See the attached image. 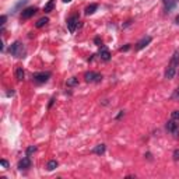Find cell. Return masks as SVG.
<instances>
[{"mask_svg": "<svg viewBox=\"0 0 179 179\" xmlns=\"http://www.w3.org/2000/svg\"><path fill=\"white\" fill-rule=\"evenodd\" d=\"M10 53H11L13 56H16V57H24V55H25L24 45H22L20 41H16L11 46H10Z\"/></svg>", "mask_w": 179, "mask_h": 179, "instance_id": "obj_1", "label": "cell"}, {"mask_svg": "<svg viewBox=\"0 0 179 179\" xmlns=\"http://www.w3.org/2000/svg\"><path fill=\"white\" fill-rule=\"evenodd\" d=\"M84 80L87 83H98L102 80V76L99 73H94V72H87L84 74Z\"/></svg>", "mask_w": 179, "mask_h": 179, "instance_id": "obj_2", "label": "cell"}, {"mask_svg": "<svg viewBox=\"0 0 179 179\" xmlns=\"http://www.w3.org/2000/svg\"><path fill=\"white\" fill-rule=\"evenodd\" d=\"M167 130L171 133V134H173L175 137H178L179 136V123H176V120H173V119H171L169 122L167 123Z\"/></svg>", "mask_w": 179, "mask_h": 179, "instance_id": "obj_3", "label": "cell"}, {"mask_svg": "<svg viewBox=\"0 0 179 179\" xmlns=\"http://www.w3.org/2000/svg\"><path fill=\"white\" fill-rule=\"evenodd\" d=\"M77 25H79V17L77 16H73V17H70V18L67 20V28H69V31L72 32V34L76 31Z\"/></svg>", "mask_w": 179, "mask_h": 179, "instance_id": "obj_4", "label": "cell"}, {"mask_svg": "<svg viewBox=\"0 0 179 179\" xmlns=\"http://www.w3.org/2000/svg\"><path fill=\"white\" fill-rule=\"evenodd\" d=\"M35 13H37V7H28V9L22 10V13H21V20H28V18H31Z\"/></svg>", "mask_w": 179, "mask_h": 179, "instance_id": "obj_5", "label": "cell"}, {"mask_svg": "<svg viewBox=\"0 0 179 179\" xmlns=\"http://www.w3.org/2000/svg\"><path fill=\"white\" fill-rule=\"evenodd\" d=\"M50 77V73H35L34 74V81L37 83H45Z\"/></svg>", "mask_w": 179, "mask_h": 179, "instance_id": "obj_6", "label": "cell"}, {"mask_svg": "<svg viewBox=\"0 0 179 179\" xmlns=\"http://www.w3.org/2000/svg\"><path fill=\"white\" fill-rule=\"evenodd\" d=\"M29 167H31V160L28 158V155H27L25 158H22V160L18 162V169H21V171L22 169H28Z\"/></svg>", "mask_w": 179, "mask_h": 179, "instance_id": "obj_7", "label": "cell"}, {"mask_svg": "<svg viewBox=\"0 0 179 179\" xmlns=\"http://www.w3.org/2000/svg\"><path fill=\"white\" fill-rule=\"evenodd\" d=\"M150 42H151V37H144L142 41L137 42V45H136V49H137V50H142L143 48H146L148 44H150Z\"/></svg>", "mask_w": 179, "mask_h": 179, "instance_id": "obj_8", "label": "cell"}, {"mask_svg": "<svg viewBox=\"0 0 179 179\" xmlns=\"http://www.w3.org/2000/svg\"><path fill=\"white\" fill-rule=\"evenodd\" d=\"M99 57L102 60H105V62H108V60L111 59V53H109V50L107 49L105 46H102L101 48V50H99Z\"/></svg>", "mask_w": 179, "mask_h": 179, "instance_id": "obj_9", "label": "cell"}, {"mask_svg": "<svg viewBox=\"0 0 179 179\" xmlns=\"http://www.w3.org/2000/svg\"><path fill=\"white\" fill-rule=\"evenodd\" d=\"M175 74H176V67H172V66H168L167 72H165V79L171 80V79H173V76H175Z\"/></svg>", "mask_w": 179, "mask_h": 179, "instance_id": "obj_10", "label": "cell"}, {"mask_svg": "<svg viewBox=\"0 0 179 179\" xmlns=\"http://www.w3.org/2000/svg\"><path fill=\"white\" fill-rule=\"evenodd\" d=\"M179 64V52H175L172 56V59H171V63H169V66L172 67H178Z\"/></svg>", "mask_w": 179, "mask_h": 179, "instance_id": "obj_11", "label": "cell"}, {"mask_svg": "<svg viewBox=\"0 0 179 179\" xmlns=\"http://www.w3.org/2000/svg\"><path fill=\"white\" fill-rule=\"evenodd\" d=\"M24 76H25V73H24V70H22V67H17L16 69V79L18 80V81H22V80H24Z\"/></svg>", "mask_w": 179, "mask_h": 179, "instance_id": "obj_12", "label": "cell"}, {"mask_svg": "<svg viewBox=\"0 0 179 179\" xmlns=\"http://www.w3.org/2000/svg\"><path fill=\"white\" fill-rule=\"evenodd\" d=\"M92 153H94V154H98V155L104 154V153H105V144H98L97 147L92 150Z\"/></svg>", "mask_w": 179, "mask_h": 179, "instance_id": "obj_13", "label": "cell"}, {"mask_svg": "<svg viewBox=\"0 0 179 179\" xmlns=\"http://www.w3.org/2000/svg\"><path fill=\"white\" fill-rule=\"evenodd\" d=\"M53 6H55V3H53V0H49L46 4H45V7H44V11L45 13H50L52 10H53Z\"/></svg>", "mask_w": 179, "mask_h": 179, "instance_id": "obj_14", "label": "cell"}, {"mask_svg": "<svg viewBox=\"0 0 179 179\" xmlns=\"http://www.w3.org/2000/svg\"><path fill=\"white\" fill-rule=\"evenodd\" d=\"M46 22H49V20H48L46 17H42V18L38 20L37 24H35V25H37V28H42V27H44V25L46 24Z\"/></svg>", "mask_w": 179, "mask_h": 179, "instance_id": "obj_15", "label": "cell"}, {"mask_svg": "<svg viewBox=\"0 0 179 179\" xmlns=\"http://www.w3.org/2000/svg\"><path fill=\"white\" fill-rule=\"evenodd\" d=\"M97 9H98L97 4H90V6H88L87 9H85V14H87V16H90V14L95 13V10H97Z\"/></svg>", "mask_w": 179, "mask_h": 179, "instance_id": "obj_16", "label": "cell"}, {"mask_svg": "<svg viewBox=\"0 0 179 179\" xmlns=\"http://www.w3.org/2000/svg\"><path fill=\"white\" fill-rule=\"evenodd\" d=\"M56 167H57V161L56 160H50L49 162H48V165H46L48 171H53Z\"/></svg>", "mask_w": 179, "mask_h": 179, "instance_id": "obj_17", "label": "cell"}, {"mask_svg": "<svg viewBox=\"0 0 179 179\" xmlns=\"http://www.w3.org/2000/svg\"><path fill=\"white\" fill-rule=\"evenodd\" d=\"M77 84H79V80L76 79V77H72V79L67 80V87H74Z\"/></svg>", "mask_w": 179, "mask_h": 179, "instance_id": "obj_18", "label": "cell"}, {"mask_svg": "<svg viewBox=\"0 0 179 179\" xmlns=\"http://www.w3.org/2000/svg\"><path fill=\"white\" fill-rule=\"evenodd\" d=\"M35 151H37V147H35V146H29L28 148H27V155H31V154H34Z\"/></svg>", "mask_w": 179, "mask_h": 179, "instance_id": "obj_19", "label": "cell"}, {"mask_svg": "<svg viewBox=\"0 0 179 179\" xmlns=\"http://www.w3.org/2000/svg\"><path fill=\"white\" fill-rule=\"evenodd\" d=\"M165 3H167V10H168V11H169V10H172L173 7H175V3H173L172 0H167Z\"/></svg>", "mask_w": 179, "mask_h": 179, "instance_id": "obj_20", "label": "cell"}, {"mask_svg": "<svg viewBox=\"0 0 179 179\" xmlns=\"http://www.w3.org/2000/svg\"><path fill=\"white\" fill-rule=\"evenodd\" d=\"M171 119L178 120V122H179V111H173V112L171 113Z\"/></svg>", "mask_w": 179, "mask_h": 179, "instance_id": "obj_21", "label": "cell"}, {"mask_svg": "<svg viewBox=\"0 0 179 179\" xmlns=\"http://www.w3.org/2000/svg\"><path fill=\"white\" fill-rule=\"evenodd\" d=\"M172 99H173V101H179V87L176 88L175 91H173V94H172Z\"/></svg>", "mask_w": 179, "mask_h": 179, "instance_id": "obj_22", "label": "cell"}, {"mask_svg": "<svg viewBox=\"0 0 179 179\" xmlns=\"http://www.w3.org/2000/svg\"><path fill=\"white\" fill-rule=\"evenodd\" d=\"M173 161H179V150L173 151Z\"/></svg>", "mask_w": 179, "mask_h": 179, "instance_id": "obj_23", "label": "cell"}, {"mask_svg": "<svg viewBox=\"0 0 179 179\" xmlns=\"http://www.w3.org/2000/svg\"><path fill=\"white\" fill-rule=\"evenodd\" d=\"M2 165H3L4 169H7V168H9V162H7L6 160H2Z\"/></svg>", "mask_w": 179, "mask_h": 179, "instance_id": "obj_24", "label": "cell"}, {"mask_svg": "<svg viewBox=\"0 0 179 179\" xmlns=\"http://www.w3.org/2000/svg\"><path fill=\"white\" fill-rule=\"evenodd\" d=\"M4 22H6V16H2V18H0V24L4 25Z\"/></svg>", "mask_w": 179, "mask_h": 179, "instance_id": "obj_25", "label": "cell"}, {"mask_svg": "<svg viewBox=\"0 0 179 179\" xmlns=\"http://www.w3.org/2000/svg\"><path fill=\"white\" fill-rule=\"evenodd\" d=\"M94 41H95V44H97V45H99V46H101V45H102V42H101V39H99V38H95V39H94Z\"/></svg>", "mask_w": 179, "mask_h": 179, "instance_id": "obj_26", "label": "cell"}, {"mask_svg": "<svg viewBox=\"0 0 179 179\" xmlns=\"http://www.w3.org/2000/svg\"><path fill=\"white\" fill-rule=\"evenodd\" d=\"M129 45H126V46H122V48H120V50H122V52H123V50H127V49H129Z\"/></svg>", "mask_w": 179, "mask_h": 179, "instance_id": "obj_27", "label": "cell"}, {"mask_svg": "<svg viewBox=\"0 0 179 179\" xmlns=\"http://www.w3.org/2000/svg\"><path fill=\"white\" fill-rule=\"evenodd\" d=\"M63 3H70V2H72V0H62Z\"/></svg>", "mask_w": 179, "mask_h": 179, "instance_id": "obj_28", "label": "cell"}, {"mask_svg": "<svg viewBox=\"0 0 179 179\" xmlns=\"http://www.w3.org/2000/svg\"><path fill=\"white\" fill-rule=\"evenodd\" d=\"M176 24H179V16L176 17Z\"/></svg>", "mask_w": 179, "mask_h": 179, "instance_id": "obj_29", "label": "cell"}, {"mask_svg": "<svg viewBox=\"0 0 179 179\" xmlns=\"http://www.w3.org/2000/svg\"><path fill=\"white\" fill-rule=\"evenodd\" d=\"M164 2H167V0H164Z\"/></svg>", "mask_w": 179, "mask_h": 179, "instance_id": "obj_30", "label": "cell"}]
</instances>
